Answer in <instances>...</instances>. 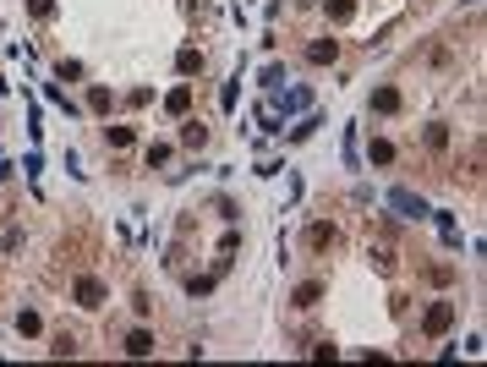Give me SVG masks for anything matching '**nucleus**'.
<instances>
[{
    "mask_svg": "<svg viewBox=\"0 0 487 367\" xmlns=\"http://www.w3.org/2000/svg\"><path fill=\"white\" fill-rule=\"evenodd\" d=\"M394 208H406L411 220H422L427 208H422V198H411V192H394Z\"/></svg>",
    "mask_w": 487,
    "mask_h": 367,
    "instance_id": "4468645a",
    "label": "nucleus"
},
{
    "mask_svg": "<svg viewBox=\"0 0 487 367\" xmlns=\"http://www.w3.org/2000/svg\"><path fill=\"white\" fill-rule=\"evenodd\" d=\"M176 72H181V77L203 72V50H181V55H176Z\"/></svg>",
    "mask_w": 487,
    "mask_h": 367,
    "instance_id": "9d476101",
    "label": "nucleus"
},
{
    "mask_svg": "<svg viewBox=\"0 0 487 367\" xmlns=\"http://www.w3.org/2000/svg\"><path fill=\"white\" fill-rule=\"evenodd\" d=\"M334 55H340V44H334V39H318V44H306V61H312V66H328Z\"/></svg>",
    "mask_w": 487,
    "mask_h": 367,
    "instance_id": "423d86ee",
    "label": "nucleus"
},
{
    "mask_svg": "<svg viewBox=\"0 0 487 367\" xmlns=\"http://www.w3.org/2000/svg\"><path fill=\"white\" fill-rule=\"evenodd\" d=\"M33 6V17H55V0H28Z\"/></svg>",
    "mask_w": 487,
    "mask_h": 367,
    "instance_id": "aec40b11",
    "label": "nucleus"
},
{
    "mask_svg": "<svg viewBox=\"0 0 487 367\" xmlns=\"http://www.w3.org/2000/svg\"><path fill=\"white\" fill-rule=\"evenodd\" d=\"M71 296H77V307H88V312H93V307H104V296H110V290H104V280L82 274L77 286H71Z\"/></svg>",
    "mask_w": 487,
    "mask_h": 367,
    "instance_id": "f03ea898",
    "label": "nucleus"
},
{
    "mask_svg": "<svg viewBox=\"0 0 487 367\" xmlns=\"http://www.w3.org/2000/svg\"><path fill=\"white\" fill-rule=\"evenodd\" d=\"M323 11H328V22H350L356 17V0H323Z\"/></svg>",
    "mask_w": 487,
    "mask_h": 367,
    "instance_id": "9b49d317",
    "label": "nucleus"
},
{
    "mask_svg": "<svg viewBox=\"0 0 487 367\" xmlns=\"http://www.w3.org/2000/svg\"><path fill=\"white\" fill-rule=\"evenodd\" d=\"M39 312H33V307H22V312H17V334H39Z\"/></svg>",
    "mask_w": 487,
    "mask_h": 367,
    "instance_id": "ddd939ff",
    "label": "nucleus"
},
{
    "mask_svg": "<svg viewBox=\"0 0 487 367\" xmlns=\"http://www.w3.org/2000/svg\"><path fill=\"white\" fill-rule=\"evenodd\" d=\"M372 110H378V115H394V110H400V88H378V94H372Z\"/></svg>",
    "mask_w": 487,
    "mask_h": 367,
    "instance_id": "0eeeda50",
    "label": "nucleus"
},
{
    "mask_svg": "<svg viewBox=\"0 0 487 367\" xmlns=\"http://www.w3.org/2000/svg\"><path fill=\"white\" fill-rule=\"evenodd\" d=\"M290 302L302 307V312H306V307H318V302H323V280H306V286H296V296H290Z\"/></svg>",
    "mask_w": 487,
    "mask_h": 367,
    "instance_id": "20e7f679",
    "label": "nucleus"
},
{
    "mask_svg": "<svg viewBox=\"0 0 487 367\" xmlns=\"http://www.w3.org/2000/svg\"><path fill=\"white\" fill-rule=\"evenodd\" d=\"M50 351H55V356H71V351H77V340H71V334H55V346H50Z\"/></svg>",
    "mask_w": 487,
    "mask_h": 367,
    "instance_id": "a211bd4d",
    "label": "nucleus"
},
{
    "mask_svg": "<svg viewBox=\"0 0 487 367\" xmlns=\"http://www.w3.org/2000/svg\"><path fill=\"white\" fill-rule=\"evenodd\" d=\"M449 324H454V302H432L422 318V334L427 340H438V334H449Z\"/></svg>",
    "mask_w": 487,
    "mask_h": 367,
    "instance_id": "f257e3e1",
    "label": "nucleus"
},
{
    "mask_svg": "<svg viewBox=\"0 0 487 367\" xmlns=\"http://www.w3.org/2000/svg\"><path fill=\"white\" fill-rule=\"evenodd\" d=\"M126 356H154V334L148 329H132L126 334Z\"/></svg>",
    "mask_w": 487,
    "mask_h": 367,
    "instance_id": "39448f33",
    "label": "nucleus"
},
{
    "mask_svg": "<svg viewBox=\"0 0 487 367\" xmlns=\"http://www.w3.org/2000/svg\"><path fill=\"white\" fill-rule=\"evenodd\" d=\"M164 110H170V115H186V110H192V88H170V99H164Z\"/></svg>",
    "mask_w": 487,
    "mask_h": 367,
    "instance_id": "6e6552de",
    "label": "nucleus"
},
{
    "mask_svg": "<svg viewBox=\"0 0 487 367\" xmlns=\"http://www.w3.org/2000/svg\"><path fill=\"white\" fill-rule=\"evenodd\" d=\"M334 242H340L334 225H306V247H312V252H323V247H334Z\"/></svg>",
    "mask_w": 487,
    "mask_h": 367,
    "instance_id": "7ed1b4c3",
    "label": "nucleus"
},
{
    "mask_svg": "<svg viewBox=\"0 0 487 367\" xmlns=\"http://www.w3.org/2000/svg\"><path fill=\"white\" fill-rule=\"evenodd\" d=\"M132 143V126H110V148H126Z\"/></svg>",
    "mask_w": 487,
    "mask_h": 367,
    "instance_id": "f3484780",
    "label": "nucleus"
},
{
    "mask_svg": "<svg viewBox=\"0 0 487 367\" xmlns=\"http://www.w3.org/2000/svg\"><path fill=\"white\" fill-rule=\"evenodd\" d=\"M427 148L444 154V148H449V126H427Z\"/></svg>",
    "mask_w": 487,
    "mask_h": 367,
    "instance_id": "2eb2a0df",
    "label": "nucleus"
},
{
    "mask_svg": "<svg viewBox=\"0 0 487 367\" xmlns=\"http://www.w3.org/2000/svg\"><path fill=\"white\" fill-rule=\"evenodd\" d=\"M181 143H186V148H203V143H208V126L186 121V126H181Z\"/></svg>",
    "mask_w": 487,
    "mask_h": 367,
    "instance_id": "f8f14e48",
    "label": "nucleus"
},
{
    "mask_svg": "<svg viewBox=\"0 0 487 367\" xmlns=\"http://www.w3.org/2000/svg\"><path fill=\"white\" fill-rule=\"evenodd\" d=\"M389 159H394V148H389L384 137H378V143H372V164H389Z\"/></svg>",
    "mask_w": 487,
    "mask_h": 367,
    "instance_id": "6ab92c4d",
    "label": "nucleus"
},
{
    "mask_svg": "<svg viewBox=\"0 0 487 367\" xmlns=\"http://www.w3.org/2000/svg\"><path fill=\"white\" fill-rule=\"evenodd\" d=\"M372 264H378V274H394L400 258H394V247H389V242H378V247H372Z\"/></svg>",
    "mask_w": 487,
    "mask_h": 367,
    "instance_id": "1a4fd4ad",
    "label": "nucleus"
},
{
    "mask_svg": "<svg viewBox=\"0 0 487 367\" xmlns=\"http://www.w3.org/2000/svg\"><path fill=\"white\" fill-rule=\"evenodd\" d=\"M17 247H22V225H11V230L0 236V252H17Z\"/></svg>",
    "mask_w": 487,
    "mask_h": 367,
    "instance_id": "dca6fc26",
    "label": "nucleus"
}]
</instances>
